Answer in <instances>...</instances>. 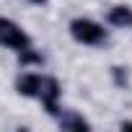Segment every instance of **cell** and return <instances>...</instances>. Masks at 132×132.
Masks as SVG:
<instances>
[{"mask_svg":"<svg viewBox=\"0 0 132 132\" xmlns=\"http://www.w3.org/2000/svg\"><path fill=\"white\" fill-rule=\"evenodd\" d=\"M106 23L114 29H132V5L117 3L106 11Z\"/></svg>","mask_w":132,"mask_h":132,"instance_id":"5","label":"cell"},{"mask_svg":"<svg viewBox=\"0 0 132 132\" xmlns=\"http://www.w3.org/2000/svg\"><path fill=\"white\" fill-rule=\"evenodd\" d=\"M26 3H31V5H47L49 0H26Z\"/></svg>","mask_w":132,"mask_h":132,"instance_id":"8","label":"cell"},{"mask_svg":"<svg viewBox=\"0 0 132 132\" xmlns=\"http://www.w3.org/2000/svg\"><path fill=\"white\" fill-rule=\"evenodd\" d=\"M119 129H132V122H119Z\"/></svg>","mask_w":132,"mask_h":132,"instance_id":"9","label":"cell"},{"mask_svg":"<svg viewBox=\"0 0 132 132\" xmlns=\"http://www.w3.org/2000/svg\"><path fill=\"white\" fill-rule=\"evenodd\" d=\"M16 57H18V65H21L23 70H34V68H42V65H44V54L36 47H29V49L18 52Z\"/></svg>","mask_w":132,"mask_h":132,"instance_id":"6","label":"cell"},{"mask_svg":"<svg viewBox=\"0 0 132 132\" xmlns=\"http://www.w3.org/2000/svg\"><path fill=\"white\" fill-rule=\"evenodd\" d=\"M109 75H111V83L117 88H129V68H124V65H111Z\"/></svg>","mask_w":132,"mask_h":132,"instance_id":"7","label":"cell"},{"mask_svg":"<svg viewBox=\"0 0 132 132\" xmlns=\"http://www.w3.org/2000/svg\"><path fill=\"white\" fill-rule=\"evenodd\" d=\"M16 93L23 96V98H34L42 104V109L54 119L57 111L62 109V86L54 75H47V73H34V70H26L16 78Z\"/></svg>","mask_w":132,"mask_h":132,"instance_id":"1","label":"cell"},{"mask_svg":"<svg viewBox=\"0 0 132 132\" xmlns=\"http://www.w3.org/2000/svg\"><path fill=\"white\" fill-rule=\"evenodd\" d=\"M54 122H57L60 129H68V132H91V129H93V124H91L80 111H75V109H65V106L57 111Z\"/></svg>","mask_w":132,"mask_h":132,"instance_id":"4","label":"cell"},{"mask_svg":"<svg viewBox=\"0 0 132 132\" xmlns=\"http://www.w3.org/2000/svg\"><path fill=\"white\" fill-rule=\"evenodd\" d=\"M68 34L75 44H83V47H104L109 42V29L104 23H98L96 18H88V16H78L68 23Z\"/></svg>","mask_w":132,"mask_h":132,"instance_id":"2","label":"cell"},{"mask_svg":"<svg viewBox=\"0 0 132 132\" xmlns=\"http://www.w3.org/2000/svg\"><path fill=\"white\" fill-rule=\"evenodd\" d=\"M0 44L11 52H23L29 47H34V39L13 21V18H0Z\"/></svg>","mask_w":132,"mask_h":132,"instance_id":"3","label":"cell"}]
</instances>
